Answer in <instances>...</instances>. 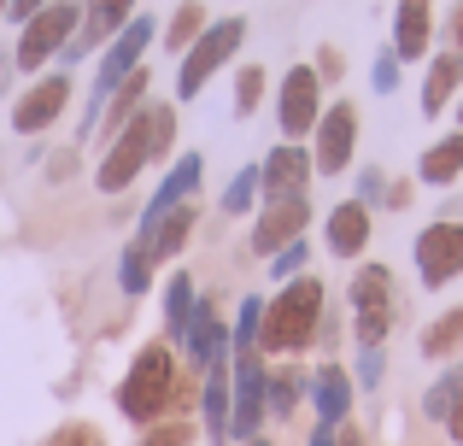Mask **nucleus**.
<instances>
[{
	"mask_svg": "<svg viewBox=\"0 0 463 446\" xmlns=\"http://www.w3.org/2000/svg\"><path fill=\"white\" fill-rule=\"evenodd\" d=\"M387 212H405L411 206V183H387V200H382Z\"/></svg>",
	"mask_w": 463,
	"mask_h": 446,
	"instance_id": "49530a36",
	"label": "nucleus"
},
{
	"mask_svg": "<svg viewBox=\"0 0 463 446\" xmlns=\"http://www.w3.org/2000/svg\"><path fill=\"white\" fill-rule=\"evenodd\" d=\"M311 412H317V423H328V429H340V423H352V405H358V382H352V370L340 365V358H323V365L311 370Z\"/></svg>",
	"mask_w": 463,
	"mask_h": 446,
	"instance_id": "a211bd4d",
	"label": "nucleus"
},
{
	"mask_svg": "<svg viewBox=\"0 0 463 446\" xmlns=\"http://www.w3.org/2000/svg\"><path fill=\"white\" fill-rule=\"evenodd\" d=\"M200 435L212 446H229V365L200 370Z\"/></svg>",
	"mask_w": 463,
	"mask_h": 446,
	"instance_id": "5701e85b",
	"label": "nucleus"
},
{
	"mask_svg": "<svg viewBox=\"0 0 463 446\" xmlns=\"http://www.w3.org/2000/svg\"><path fill=\"white\" fill-rule=\"evenodd\" d=\"M194 299H200L194 270H170V276H165V341H170V346H182V335H188Z\"/></svg>",
	"mask_w": 463,
	"mask_h": 446,
	"instance_id": "bb28decb",
	"label": "nucleus"
},
{
	"mask_svg": "<svg viewBox=\"0 0 463 446\" xmlns=\"http://www.w3.org/2000/svg\"><path fill=\"white\" fill-rule=\"evenodd\" d=\"M112 400H118V417L136 429L158 423V417H194V405H200V370H182L170 341H147L129 358Z\"/></svg>",
	"mask_w": 463,
	"mask_h": 446,
	"instance_id": "f257e3e1",
	"label": "nucleus"
},
{
	"mask_svg": "<svg viewBox=\"0 0 463 446\" xmlns=\"http://www.w3.org/2000/svg\"><path fill=\"white\" fill-rule=\"evenodd\" d=\"M306 446H335V429H328V423H317V429H311V441H306Z\"/></svg>",
	"mask_w": 463,
	"mask_h": 446,
	"instance_id": "09e8293b",
	"label": "nucleus"
},
{
	"mask_svg": "<svg viewBox=\"0 0 463 446\" xmlns=\"http://www.w3.org/2000/svg\"><path fill=\"white\" fill-rule=\"evenodd\" d=\"M458 129H463V94H458Z\"/></svg>",
	"mask_w": 463,
	"mask_h": 446,
	"instance_id": "3c124183",
	"label": "nucleus"
},
{
	"mask_svg": "<svg viewBox=\"0 0 463 446\" xmlns=\"http://www.w3.org/2000/svg\"><path fill=\"white\" fill-rule=\"evenodd\" d=\"M335 446H364V435H358V423H340V429H335Z\"/></svg>",
	"mask_w": 463,
	"mask_h": 446,
	"instance_id": "de8ad7c7",
	"label": "nucleus"
},
{
	"mask_svg": "<svg viewBox=\"0 0 463 446\" xmlns=\"http://www.w3.org/2000/svg\"><path fill=\"white\" fill-rule=\"evenodd\" d=\"M411 264H417V282L429 288V294H446L463 276V218L422 223L417 241H411Z\"/></svg>",
	"mask_w": 463,
	"mask_h": 446,
	"instance_id": "6e6552de",
	"label": "nucleus"
},
{
	"mask_svg": "<svg viewBox=\"0 0 463 446\" xmlns=\"http://www.w3.org/2000/svg\"><path fill=\"white\" fill-rule=\"evenodd\" d=\"M241 42H247V18H241V12L235 18H212L205 24L200 42L176 59V100H200V89L241 53Z\"/></svg>",
	"mask_w": 463,
	"mask_h": 446,
	"instance_id": "0eeeda50",
	"label": "nucleus"
},
{
	"mask_svg": "<svg viewBox=\"0 0 463 446\" xmlns=\"http://www.w3.org/2000/svg\"><path fill=\"white\" fill-rule=\"evenodd\" d=\"M328 311V288L323 276H294V282H276V294L264 299V323H259V353L264 358H299L317 346Z\"/></svg>",
	"mask_w": 463,
	"mask_h": 446,
	"instance_id": "7ed1b4c3",
	"label": "nucleus"
},
{
	"mask_svg": "<svg viewBox=\"0 0 463 446\" xmlns=\"http://www.w3.org/2000/svg\"><path fill=\"white\" fill-rule=\"evenodd\" d=\"M434 30H440V18H434V0H399L393 6V53L405 59V65H422V59L434 53Z\"/></svg>",
	"mask_w": 463,
	"mask_h": 446,
	"instance_id": "412c9836",
	"label": "nucleus"
},
{
	"mask_svg": "<svg viewBox=\"0 0 463 446\" xmlns=\"http://www.w3.org/2000/svg\"><path fill=\"white\" fill-rule=\"evenodd\" d=\"M205 24H212V6H205V0H182V6L176 12H170V24H165V30H158V42H165V53H188V47L194 42H200V30H205Z\"/></svg>",
	"mask_w": 463,
	"mask_h": 446,
	"instance_id": "c85d7f7f",
	"label": "nucleus"
},
{
	"mask_svg": "<svg viewBox=\"0 0 463 446\" xmlns=\"http://www.w3.org/2000/svg\"><path fill=\"white\" fill-rule=\"evenodd\" d=\"M200 183H205V153H182V159H170V171L158 176L147 212H141V223H153L158 212L182 206V200H200Z\"/></svg>",
	"mask_w": 463,
	"mask_h": 446,
	"instance_id": "4be33fe9",
	"label": "nucleus"
},
{
	"mask_svg": "<svg viewBox=\"0 0 463 446\" xmlns=\"http://www.w3.org/2000/svg\"><path fill=\"white\" fill-rule=\"evenodd\" d=\"M259 165H241L235 176H229V188H223V200H217V206H223V218H247V212H259Z\"/></svg>",
	"mask_w": 463,
	"mask_h": 446,
	"instance_id": "473e14b6",
	"label": "nucleus"
},
{
	"mask_svg": "<svg viewBox=\"0 0 463 446\" xmlns=\"http://www.w3.org/2000/svg\"><path fill=\"white\" fill-rule=\"evenodd\" d=\"M311 394V370H299L294 358H282V365H270V382H264V417H276V423H288V417L306 405Z\"/></svg>",
	"mask_w": 463,
	"mask_h": 446,
	"instance_id": "b1692460",
	"label": "nucleus"
},
{
	"mask_svg": "<svg viewBox=\"0 0 463 446\" xmlns=\"http://www.w3.org/2000/svg\"><path fill=\"white\" fill-rule=\"evenodd\" d=\"M352 382H358V394H375V388H382V382H387V346H358Z\"/></svg>",
	"mask_w": 463,
	"mask_h": 446,
	"instance_id": "e433bc0d",
	"label": "nucleus"
},
{
	"mask_svg": "<svg viewBox=\"0 0 463 446\" xmlns=\"http://www.w3.org/2000/svg\"><path fill=\"white\" fill-rule=\"evenodd\" d=\"M194 229H200V200H182V206L158 212L153 223H136V241H141V252H147L153 264H170L194 241Z\"/></svg>",
	"mask_w": 463,
	"mask_h": 446,
	"instance_id": "6ab92c4d",
	"label": "nucleus"
},
{
	"mask_svg": "<svg viewBox=\"0 0 463 446\" xmlns=\"http://www.w3.org/2000/svg\"><path fill=\"white\" fill-rule=\"evenodd\" d=\"M417 346H422V358H429V365H452V358L463 353V306H446L440 318L422 329Z\"/></svg>",
	"mask_w": 463,
	"mask_h": 446,
	"instance_id": "cd10ccee",
	"label": "nucleus"
},
{
	"mask_svg": "<svg viewBox=\"0 0 463 446\" xmlns=\"http://www.w3.org/2000/svg\"><path fill=\"white\" fill-rule=\"evenodd\" d=\"M147 100H153V65H141L136 77H124V82H118V94L106 100V112H100V141H112Z\"/></svg>",
	"mask_w": 463,
	"mask_h": 446,
	"instance_id": "393cba45",
	"label": "nucleus"
},
{
	"mask_svg": "<svg viewBox=\"0 0 463 446\" xmlns=\"http://www.w3.org/2000/svg\"><path fill=\"white\" fill-rule=\"evenodd\" d=\"M0 18H6V0H0Z\"/></svg>",
	"mask_w": 463,
	"mask_h": 446,
	"instance_id": "603ef678",
	"label": "nucleus"
},
{
	"mask_svg": "<svg viewBox=\"0 0 463 446\" xmlns=\"http://www.w3.org/2000/svg\"><path fill=\"white\" fill-rule=\"evenodd\" d=\"M176 147V106L170 100H147L112 141H106L100 165H94V188L100 195H124L147 165H165Z\"/></svg>",
	"mask_w": 463,
	"mask_h": 446,
	"instance_id": "f03ea898",
	"label": "nucleus"
},
{
	"mask_svg": "<svg viewBox=\"0 0 463 446\" xmlns=\"http://www.w3.org/2000/svg\"><path fill=\"white\" fill-rule=\"evenodd\" d=\"M264 382H270L264 353H229V441H252L264 429Z\"/></svg>",
	"mask_w": 463,
	"mask_h": 446,
	"instance_id": "1a4fd4ad",
	"label": "nucleus"
},
{
	"mask_svg": "<svg viewBox=\"0 0 463 446\" xmlns=\"http://www.w3.org/2000/svg\"><path fill=\"white\" fill-rule=\"evenodd\" d=\"M311 147L306 141H276L259 159V195L264 200H288V195H311ZM259 200V206H264Z\"/></svg>",
	"mask_w": 463,
	"mask_h": 446,
	"instance_id": "4468645a",
	"label": "nucleus"
},
{
	"mask_svg": "<svg viewBox=\"0 0 463 446\" xmlns=\"http://www.w3.org/2000/svg\"><path fill=\"white\" fill-rule=\"evenodd\" d=\"M323 77L311 65H288L282 82H276V129L282 141H311L317 118H323Z\"/></svg>",
	"mask_w": 463,
	"mask_h": 446,
	"instance_id": "f8f14e48",
	"label": "nucleus"
},
{
	"mask_svg": "<svg viewBox=\"0 0 463 446\" xmlns=\"http://www.w3.org/2000/svg\"><path fill=\"white\" fill-rule=\"evenodd\" d=\"M370 235H375V212L364 206V200H335V206H328V218H323V252L328 259L358 264L364 247H370Z\"/></svg>",
	"mask_w": 463,
	"mask_h": 446,
	"instance_id": "f3484780",
	"label": "nucleus"
},
{
	"mask_svg": "<svg viewBox=\"0 0 463 446\" xmlns=\"http://www.w3.org/2000/svg\"><path fill=\"white\" fill-rule=\"evenodd\" d=\"M311 71L323 77V89H328V82H340V77H346V59H340V47H317Z\"/></svg>",
	"mask_w": 463,
	"mask_h": 446,
	"instance_id": "a19ab883",
	"label": "nucleus"
},
{
	"mask_svg": "<svg viewBox=\"0 0 463 446\" xmlns=\"http://www.w3.org/2000/svg\"><path fill=\"white\" fill-rule=\"evenodd\" d=\"M387 183H393V176H387L382 165H358V195H352V200H364V206L375 212L387 200Z\"/></svg>",
	"mask_w": 463,
	"mask_h": 446,
	"instance_id": "58836bf2",
	"label": "nucleus"
},
{
	"mask_svg": "<svg viewBox=\"0 0 463 446\" xmlns=\"http://www.w3.org/2000/svg\"><path fill=\"white\" fill-rule=\"evenodd\" d=\"M136 6H141V0H82V30L71 35V47L59 53V65L71 71L77 59H89L94 47H106L129 18H136Z\"/></svg>",
	"mask_w": 463,
	"mask_h": 446,
	"instance_id": "dca6fc26",
	"label": "nucleus"
},
{
	"mask_svg": "<svg viewBox=\"0 0 463 446\" xmlns=\"http://www.w3.org/2000/svg\"><path fill=\"white\" fill-rule=\"evenodd\" d=\"M346 311H352V341L358 346H387L399 323V282L382 259H358L346 282Z\"/></svg>",
	"mask_w": 463,
	"mask_h": 446,
	"instance_id": "39448f33",
	"label": "nucleus"
},
{
	"mask_svg": "<svg viewBox=\"0 0 463 446\" xmlns=\"http://www.w3.org/2000/svg\"><path fill=\"white\" fill-rule=\"evenodd\" d=\"M458 394H463V358H452V365L422 388V417H429V423H446V412L458 405Z\"/></svg>",
	"mask_w": 463,
	"mask_h": 446,
	"instance_id": "c756f323",
	"label": "nucleus"
},
{
	"mask_svg": "<svg viewBox=\"0 0 463 446\" xmlns=\"http://www.w3.org/2000/svg\"><path fill=\"white\" fill-rule=\"evenodd\" d=\"M399 77H405V59H399L393 47H382V53L370 59V89L375 94H399Z\"/></svg>",
	"mask_w": 463,
	"mask_h": 446,
	"instance_id": "4c0bfd02",
	"label": "nucleus"
},
{
	"mask_svg": "<svg viewBox=\"0 0 463 446\" xmlns=\"http://www.w3.org/2000/svg\"><path fill=\"white\" fill-rule=\"evenodd\" d=\"M311 270V241L299 235V241H288L282 252H270V282H294V276H306Z\"/></svg>",
	"mask_w": 463,
	"mask_h": 446,
	"instance_id": "c9c22d12",
	"label": "nucleus"
},
{
	"mask_svg": "<svg viewBox=\"0 0 463 446\" xmlns=\"http://www.w3.org/2000/svg\"><path fill=\"white\" fill-rule=\"evenodd\" d=\"M247 446H276V441H264V435H252V441H247Z\"/></svg>",
	"mask_w": 463,
	"mask_h": 446,
	"instance_id": "8fccbe9b",
	"label": "nucleus"
},
{
	"mask_svg": "<svg viewBox=\"0 0 463 446\" xmlns=\"http://www.w3.org/2000/svg\"><path fill=\"white\" fill-rule=\"evenodd\" d=\"M194 435H200L194 417H158V423L141 429V446H194Z\"/></svg>",
	"mask_w": 463,
	"mask_h": 446,
	"instance_id": "f704fd0d",
	"label": "nucleus"
},
{
	"mask_svg": "<svg viewBox=\"0 0 463 446\" xmlns=\"http://www.w3.org/2000/svg\"><path fill=\"white\" fill-rule=\"evenodd\" d=\"M446 441H452V446H463V394H458V405H452V412H446Z\"/></svg>",
	"mask_w": 463,
	"mask_h": 446,
	"instance_id": "c03bdc74",
	"label": "nucleus"
},
{
	"mask_svg": "<svg viewBox=\"0 0 463 446\" xmlns=\"http://www.w3.org/2000/svg\"><path fill=\"white\" fill-rule=\"evenodd\" d=\"M358 136H364V118L352 100L323 106V118L311 129V171L317 176H346L352 159H358Z\"/></svg>",
	"mask_w": 463,
	"mask_h": 446,
	"instance_id": "9d476101",
	"label": "nucleus"
},
{
	"mask_svg": "<svg viewBox=\"0 0 463 446\" xmlns=\"http://www.w3.org/2000/svg\"><path fill=\"white\" fill-rule=\"evenodd\" d=\"M311 229V195H288V200H264L259 218H252V235L247 247L259 252V259H270V252H282L288 241H299Z\"/></svg>",
	"mask_w": 463,
	"mask_h": 446,
	"instance_id": "ddd939ff",
	"label": "nucleus"
},
{
	"mask_svg": "<svg viewBox=\"0 0 463 446\" xmlns=\"http://www.w3.org/2000/svg\"><path fill=\"white\" fill-rule=\"evenodd\" d=\"M158 42V18L147 12V18H129L124 30L112 35V42L100 47V71H94V89H89V106H82V124H77V136H94L100 129V112H106V100L118 94V82L124 77H136L141 65H147V47Z\"/></svg>",
	"mask_w": 463,
	"mask_h": 446,
	"instance_id": "20e7f679",
	"label": "nucleus"
},
{
	"mask_svg": "<svg viewBox=\"0 0 463 446\" xmlns=\"http://www.w3.org/2000/svg\"><path fill=\"white\" fill-rule=\"evenodd\" d=\"M77 30H82V0H53V6H42L30 24H18V42H12L18 71H30V77L53 71V59L71 47Z\"/></svg>",
	"mask_w": 463,
	"mask_h": 446,
	"instance_id": "423d86ee",
	"label": "nucleus"
},
{
	"mask_svg": "<svg viewBox=\"0 0 463 446\" xmlns=\"http://www.w3.org/2000/svg\"><path fill=\"white\" fill-rule=\"evenodd\" d=\"M12 82H18V59H12L6 47H0V100L12 94Z\"/></svg>",
	"mask_w": 463,
	"mask_h": 446,
	"instance_id": "a18cd8bd",
	"label": "nucleus"
},
{
	"mask_svg": "<svg viewBox=\"0 0 463 446\" xmlns=\"http://www.w3.org/2000/svg\"><path fill=\"white\" fill-rule=\"evenodd\" d=\"M440 35H446V47H458V53H463V0H452V12H446Z\"/></svg>",
	"mask_w": 463,
	"mask_h": 446,
	"instance_id": "79ce46f5",
	"label": "nucleus"
},
{
	"mask_svg": "<svg viewBox=\"0 0 463 446\" xmlns=\"http://www.w3.org/2000/svg\"><path fill=\"white\" fill-rule=\"evenodd\" d=\"M458 176H463V129L429 141V147H422V159H417V183L422 188H452Z\"/></svg>",
	"mask_w": 463,
	"mask_h": 446,
	"instance_id": "a878e982",
	"label": "nucleus"
},
{
	"mask_svg": "<svg viewBox=\"0 0 463 446\" xmlns=\"http://www.w3.org/2000/svg\"><path fill=\"white\" fill-rule=\"evenodd\" d=\"M259 323H264V294H241L235 323H229V353H259Z\"/></svg>",
	"mask_w": 463,
	"mask_h": 446,
	"instance_id": "2f4dec72",
	"label": "nucleus"
},
{
	"mask_svg": "<svg viewBox=\"0 0 463 446\" xmlns=\"http://www.w3.org/2000/svg\"><path fill=\"white\" fill-rule=\"evenodd\" d=\"M42 6H53V0H6V18H12V24H30Z\"/></svg>",
	"mask_w": 463,
	"mask_h": 446,
	"instance_id": "37998d69",
	"label": "nucleus"
},
{
	"mask_svg": "<svg viewBox=\"0 0 463 446\" xmlns=\"http://www.w3.org/2000/svg\"><path fill=\"white\" fill-rule=\"evenodd\" d=\"M458 94H463V53L458 47H434L422 59V94H417L422 118H446L458 106Z\"/></svg>",
	"mask_w": 463,
	"mask_h": 446,
	"instance_id": "aec40b11",
	"label": "nucleus"
},
{
	"mask_svg": "<svg viewBox=\"0 0 463 446\" xmlns=\"http://www.w3.org/2000/svg\"><path fill=\"white\" fill-rule=\"evenodd\" d=\"M264 89H270V77H264V65H241L235 71V118H252L264 106Z\"/></svg>",
	"mask_w": 463,
	"mask_h": 446,
	"instance_id": "72a5a7b5",
	"label": "nucleus"
},
{
	"mask_svg": "<svg viewBox=\"0 0 463 446\" xmlns=\"http://www.w3.org/2000/svg\"><path fill=\"white\" fill-rule=\"evenodd\" d=\"M71 94H77V82H71L65 65L42 71L24 94H12V112H6L12 118V136H47V129L71 112Z\"/></svg>",
	"mask_w": 463,
	"mask_h": 446,
	"instance_id": "9b49d317",
	"label": "nucleus"
},
{
	"mask_svg": "<svg viewBox=\"0 0 463 446\" xmlns=\"http://www.w3.org/2000/svg\"><path fill=\"white\" fill-rule=\"evenodd\" d=\"M153 276H158V264L141 252V241H129V247L118 252V288H124V299H147Z\"/></svg>",
	"mask_w": 463,
	"mask_h": 446,
	"instance_id": "7c9ffc66",
	"label": "nucleus"
},
{
	"mask_svg": "<svg viewBox=\"0 0 463 446\" xmlns=\"http://www.w3.org/2000/svg\"><path fill=\"white\" fill-rule=\"evenodd\" d=\"M182 358H188V370L229 365V323H223V311H217V299H212V294L194 299L188 335H182Z\"/></svg>",
	"mask_w": 463,
	"mask_h": 446,
	"instance_id": "2eb2a0df",
	"label": "nucleus"
},
{
	"mask_svg": "<svg viewBox=\"0 0 463 446\" xmlns=\"http://www.w3.org/2000/svg\"><path fill=\"white\" fill-rule=\"evenodd\" d=\"M47 446H106V435L94 423H82V417H71V423H59L53 435H47Z\"/></svg>",
	"mask_w": 463,
	"mask_h": 446,
	"instance_id": "ea45409f",
	"label": "nucleus"
}]
</instances>
